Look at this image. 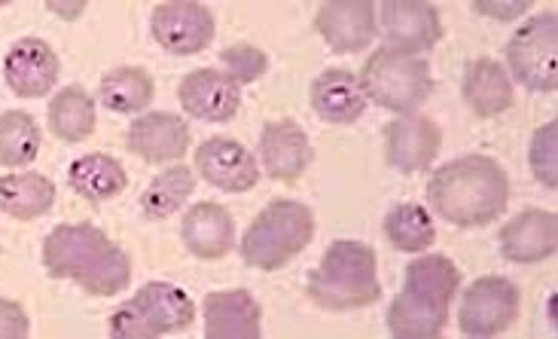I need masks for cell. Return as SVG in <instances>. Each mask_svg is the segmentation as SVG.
<instances>
[{
    "label": "cell",
    "mask_w": 558,
    "mask_h": 339,
    "mask_svg": "<svg viewBox=\"0 0 558 339\" xmlns=\"http://www.w3.org/2000/svg\"><path fill=\"white\" fill-rule=\"evenodd\" d=\"M308 296L327 312H351L378 303L381 281L376 251L351 239L332 242L308 276Z\"/></svg>",
    "instance_id": "obj_4"
},
{
    "label": "cell",
    "mask_w": 558,
    "mask_h": 339,
    "mask_svg": "<svg viewBox=\"0 0 558 339\" xmlns=\"http://www.w3.org/2000/svg\"><path fill=\"white\" fill-rule=\"evenodd\" d=\"M31 334L28 312L15 300L0 296V339H25Z\"/></svg>",
    "instance_id": "obj_33"
},
{
    "label": "cell",
    "mask_w": 558,
    "mask_h": 339,
    "mask_svg": "<svg viewBox=\"0 0 558 339\" xmlns=\"http://www.w3.org/2000/svg\"><path fill=\"white\" fill-rule=\"evenodd\" d=\"M183 110L202 123H229L242 108V86L232 83L223 71L198 68L190 71L178 86Z\"/></svg>",
    "instance_id": "obj_15"
},
{
    "label": "cell",
    "mask_w": 558,
    "mask_h": 339,
    "mask_svg": "<svg viewBox=\"0 0 558 339\" xmlns=\"http://www.w3.org/2000/svg\"><path fill=\"white\" fill-rule=\"evenodd\" d=\"M95 101L83 86H64L52 101H49V132L59 141L80 144L95 132Z\"/></svg>",
    "instance_id": "obj_26"
},
{
    "label": "cell",
    "mask_w": 558,
    "mask_h": 339,
    "mask_svg": "<svg viewBox=\"0 0 558 339\" xmlns=\"http://www.w3.org/2000/svg\"><path fill=\"white\" fill-rule=\"evenodd\" d=\"M44 144V132L37 120L25 110H3L0 113V166L3 169H25L31 166Z\"/></svg>",
    "instance_id": "obj_28"
},
{
    "label": "cell",
    "mask_w": 558,
    "mask_h": 339,
    "mask_svg": "<svg viewBox=\"0 0 558 339\" xmlns=\"http://www.w3.org/2000/svg\"><path fill=\"white\" fill-rule=\"evenodd\" d=\"M312 235L315 211L305 202L272 199L244 232L242 261L263 273H275L302 254Z\"/></svg>",
    "instance_id": "obj_5"
},
{
    "label": "cell",
    "mask_w": 558,
    "mask_h": 339,
    "mask_svg": "<svg viewBox=\"0 0 558 339\" xmlns=\"http://www.w3.org/2000/svg\"><path fill=\"white\" fill-rule=\"evenodd\" d=\"M49 10H52V13H59V16H64V19H76L80 13H83V10H86V7H83V3H76V7H71V10H68V7H61V3H49Z\"/></svg>",
    "instance_id": "obj_35"
},
{
    "label": "cell",
    "mask_w": 558,
    "mask_h": 339,
    "mask_svg": "<svg viewBox=\"0 0 558 339\" xmlns=\"http://www.w3.org/2000/svg\"><path fill=\"white\" fill-rule=\"evenodd\" d=\"M202 312L208 339H257L263 334V308L244 288L208 293Z\"/></svg>",
    "instance_id": "obj_20"
},
{
    "label": "cell",
    "mask_w": 558,
    "mask_h": 339,
    "mask_svg": "<svg viewBox=\"0 0 558 339\" xmlns=\"http://www.w3.org/2000/svg\"><path fill=\"white\" fill-rule=\"evenodd\" d=\"M196 171L223 193H247L259 181L257 156L242 141L214 135L196 150Z\"/></svg>",
    "instance_id": "obj_14"
},
{
    "label": "cell",
    "mask_w": 558,
    "mask_h": 339,
    "mask_svg": "<svg viewBox=\"0 0 558 339\" xmlns=\"http://www.w3.org/2000/svg\"><path fill=\"white\" fill-rule=\"evenodd\" d=\"M153 40L171 56H198L214 40V13L196 0H168L150 16Z\"/></svg>",
    "instance_id": "obj_10"
},
{
    "label": "cell",
    "mask_w": 558,
    "mask_h": 339,
    "mask_svg": "<svg viewBox=\"0 0 558 339\" xmlns=\"http://www.w3.org/2000/svg\"><path fill=\"white\" fill-rule=\"evenodd\" d=\"M125 144L132 154L141 156L150 166L178 162L190 150V125L183 123V117L168 113V110L144 113L129 125Z\"/></svg>",
    "instance_id": "obj_17"
},
{
    "label": "cell",
    "mask_w": 558,
    "mask_h": 339,
    "mask_svg": "<svg viewBox=\"0 0 558 339\" xmlns=\"http://www.w3.org/2000/svg\"><path fill=\"white\" fill-rule=\"evenodd\" d=\"M68 184L76 196L86 202H110L125 193L129 186V174L122 169L120 159L107 154H86L71 162L68 169Z\"/></svg>",
    "instance_id": "obj_24"
},
{
    "label": "cell",
    "mask_w": 558,
    "mask_h": 339,
    "mask_svg": "<svg viewBox=\"0 0 558 339\" xmlns=\"http://www.w3.org/2000/svg\"><path fill=\"white\" fill-rule=\"evenodd\" d=\"M500 254L510 263H544L556 254L558 247V215L544 208H529L498 235Z\"/></svg>",
    "instance_id": "obj_19"
},
{
    "label": "cell",
    "mask_w": 558,
    "mask_h": 339,
    "mask_svg": "<svg viewBox=\"0 0 558 339\" xmlns=\"http://www.w3.org/2000/svg\"><path fill=\"white\" fill-rule=\"evenodd\" d=\"M312 108L320 120L332 125H351L357 123L366 110V95L357 74H351L345 68H327L320 71L312 83Z\"/></svg>",
    "instance_id": "obj_22"
},
{
    "label": "cell",
    "mask_w": 558,
    "mask_h": 339,
    "mask_svg": "<svg viewBox=\"0 0 558 339\" xmlns=\"http://www.w3.org/2000/svg\"><path fill=\"white\" fill-rule=\"evenodd\" d=\"M461 269L442 254H424L407 266L403 291L388 308V330L397 339H434L446 330Z\"/></svg>",
    "instance_id": "obj_3"
},
{
    "label": "cell",
    "mask_w": 558,
    "mask_h": 339,
    "mask_svg": "<svg viewBox=\"0 0 558 339\" xmlns=\"http://www.w3.org/2000/svg\"><path fill=\"white\" fill-rule=\"evenodd\" d=\"M442 150V132L430 117L403 113L385 129V156L388 166L403 174H418L434 166Z\"/></svg>",
    "instance_id": "obj_12"
},
{
    "label": "cell",
    "mask_w": 558,
    "mask_h": 339,
    "mask_svg": "<svg viewBox=\"0 0 558 339\" xmlns=\"http://www.w3.org/2000/svg\"><path fill=\"white\" fill-rule=\"evenodd\" d=\"M220 64L227 68L223 74L232 83L247 86V83H257L269 71V56L254 44H232V47L220 49Z\"/></svg>",
    "instance_id": "obj_32"
},
{
    "label": "cell",
    "mask_w": 558,
    "mask_h": 339,
    "mask_svg": "<svg viewBox=\"0 0 558 339\" xmlns=\"http://www.w3.org/2000/svg\"><path fill=\"white\" fill-rule=\"evenodd\" d=\"M181 239L198 261H220L235 245V220L220 202H198L183 215Z\"/></svg>",
    "instance_id": "obj_21"
},
{
    "label": "cell",
    "mask_w": 558,
    "mask_h": 339,
    "mask_svg": "<svg viewBox=\"0 0 558 339\" xmlns=\"http://www.w3.org/2000/svg\"><path fill=\"white\" fill-rule=\"evenodd\" d=\"M385 235L397 251H407V254H418L437 242V227H434V217L427 215V208L418 202H403L388 211L385 217Z\"/></svg>",
    "instance_id": "obj_30"
},
{
    "label": "cell",
    "mask_w": 558,
    "mask_h": 339,
    "mask_svg": "<svg viewBox=\"0 0 558 339\" xmlns=\"http://www.w3.org/2000/svg\"><path fill=\"white\" fill-rule=\"evenodd\" d=\"M522 296L510 278L483 276L461 293L458 306V327L464 337L492 339L510 330L519 318Z\"/></svg>",
    "instance_id": "obj_9"
},
{
    "label": "cell",
    "mask_w": 558,
    "mask_h": 339,
    "mask_svg": "<svg viewBox=\"0 0 558 339\" xmlns=\"http://www.w3.org/2000/svg\"><path fill=\"white\" fill-rule=\"evenodd\" d=\"M361 86L366 101L393 113H415L434 93L430 64L424 56H409L397 49H376L361 71Z\"/></svg>",
    "instance_id": "obj_6"
},
{
    "label": "cell",
    "mask_w": 558,
    "mask_h": 339,
    "mask_svg": "<svg viewBox=\"0 0 558 339\" xmlns=\"http://www.w3.org/2000/svg\"><path fill=\"white\" fill-rule=\"evenodd\" d=\"M464 101L480 120L500 117L513 108L515 93L507 68L495 59H476L464 68Z\"/></svg>",
    "instance_id": "obj_23"
},
{
    "label": "cell",
    "mask_w": 558,
    "mask_h": 339,
    "mask_svg": "<svg viewBox=\"0 0 558 339\" xmlns=\"http://www.w3.org/2000/svg\"><path fill=\"white\" fill-rule=\"evenodd\" d=\"M507 74L531 93L558 89V16L541 13L529 19L507 44Z\"/></svg>",
    "instance_id": "obj_8"
},
{
    "label": "cell",
    "mask_w": 558,
    "mask_h": 339,
    "mask_svg": "<svg viewBox=\"0 0 558 339\" xmlns=\"http://www.w3.org/2000/svg\"><path fill=\"white\" fill-rule=\"evenodd\" d=\"M56 205V184L37 171H15L0 178V211L13 220H37Z\"/></svg>",
    "instance_id": "obj_25"
},
{
    "label": "cell",
    "mask_w": 558,
    "mask_h": 339,
    "mask_svg": "<svg viewBox=\"0 0 558 339\" xmlns=\"http://www.w3.org/2000/svg\"><path fill=\"white\" fill-rule=\"evenodd\" d=\"M153 95H156V83L144 68L135 64L113 68L101 77V101L113 113H141L153 101Z\"/></svg>",
    "instance_id": "obj_27"
},
{
    "label": "cell",
    "mask_w": 558,
    "mask_h": 339,
    "mask_svg": "<svg viewBox=\"0 0 558 339\" xmlns=\"http://www.w3.org/2000/svg\"><path fill=\"white\" fill-rule=\"evenodd\" d=\"M427 202L454 227H488L510 202V178L492 156H458L434 171L427 181Z\"/></svg>",
    "instance_id": "obj_2"
},
{
    "label": "cell",
    "mask_w": 558,
    "mask_h": 339,
    "mask_svg": "<svg viewBox=\"0 0 558 339\" xmlns=\"http://www.w3.org/2000/svg\"><path fill=\"white\" fill-rule=\"evenodd\" d=\"M320 37L332 52H361L376 40V3L373 0H330L317 10Z\"/></svg>",
    "instance_id": "obj_16"
},
{
    "label": "cell",
    "mask_w": 558,
    "mask_h": 339,
    "mask_svg": "<svg viewBox=\"0 0 558 339\" xmlns=\"http://www.w3.org/2000/svg\"><path fill=\"white\" fill-rule=\"evenodd\" d=\"M59 74V52L40 37L15 40L7 52V59H3V80L19 98H46L56 89Z\"/></svg>",
    "instance_id": "obj_13"
},
{
    "label": "cell",
    "mask_w": 558,
    "mask_h": 339,
    "mask_svg": "<svg viewBox=\"0 0 558 339\" xmlns=\"http://www.w3.org/2000/svg\"><path fill=\"white\" fill-rule=\"evenodd\" d=\"M531 10V0H515V3H495V0H480L473 3V13L480 16L500 19V22H513V19L525 16Z\"/></svg>",
    "instance_id": "obj_34"
},
{
    "label": "cell",
    "mask_w": 558,
    "mask_h": 339,
    "mask_svg": "<svg viewBox=\"0 0 558 339\" xmlns=\"http://www.w3.org/2000/svg\"><path fill=\"white\" fill-rule=\"evenodd\" d=\"M385 47L409 56L430 52L442 40V22L434 3L422 0H388L378 7Z\"/></svg>",
    "instance_id": "obj_11"
},
{
    "label": "cell",
    "mask_w": 558,
    "mask_h": 339,
    "mask_svg": "<svg viewBox=\"0 0 558 339\" xmlns=\"http://www.w3.org/2000/svg\"><path fill=\"white\" fill-rule=\"evenodd\" d=\"M193 322L196 303L190 293L168 281H147L110 315V334L117 339H156L186 330Z\"/></svg>",
    "instance_id": "obj_7"
},
{
    "label": "cell",
    "mask_w": 558,
    "mask_h": 339,
    "mask_svg": "<svg viewBox=\"0 0 558 339\" xmlns=\"http://www.w3.org/2000/svg\"><path fill=\"white\" fill-rule=\"evenodd\" d=\"M196 190V174L186 166H171V169L159 171L150 181V186L141 193V211L147 220H166V217L178 215L183 202L193 196Z\"/></svg>",
    "instance_id": "obj_29"
},
{
    "label": "cell",
    "mask_w": 558,
    "mask_h": 339,
    "mask_svg": "<svg viewBox=\"0 0 558 339\" xmlns=\"http://www.w3.org/2000/svg\"><path fill=\"white\" fill-rule=\"evenodd\" d=\"M44 269L89 296H117L132 284V257L95 223H61L46 235Z\"/></svg>",
    "instance_id": "obj_1"
},
{
    "label": "cell",
    "mask_w": 558,
    "mask_h": 339,
    "mask_svg": "<svg viewBox=\"0 0 558 339\" xmlns=\"http://www.w3.org/2000/svg\"><path fill=\"white\" fill-rule=\"evenodd\" d=\"M558 123L541 125L534 132L529 147V166L534 171V178L546 186V190H556L558 186Z\"/></svg>",
    "instance_id": "obj_31"
},
{
    "label": "cell",
    "mask_w": 558,
    "mask_h": 339,
    "mask_svg": "<svg viewBox=\"0 0 558 339\" xmlns=\"http://www.w3.org/2000/svg\"><path fill=\"white\" fill-rule=\"evenodd\" d=\"M259 162L272 181H281V184L300 181L302 171L312 162V144H308L305 129L293 120H272L263 125Z\"/></svg>",
    "instance_id": "obj_18"
}]
</instances>
